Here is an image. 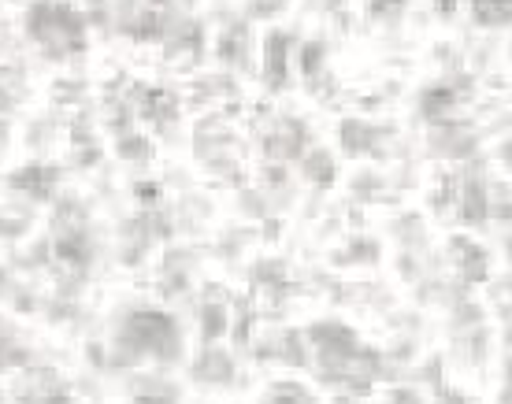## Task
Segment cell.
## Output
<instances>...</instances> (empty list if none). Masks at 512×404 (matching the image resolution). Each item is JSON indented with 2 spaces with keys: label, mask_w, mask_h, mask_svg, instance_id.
<instances>
[{
  "label": "cell",
  "mask_w": 512,
  "mask_h": 404,
  "mask_svg": "<svg viewBox=\"0 0 512 404\" xmlns=\"http://www.w3.org/2000/svg\"><path fill=\"white\" fill-rule=\"evenodd\" d=\"M479 23H505L512 19V0H475Z\"/></svg>",
  "instance_id": "6da1fadb"
}]
</instances>
